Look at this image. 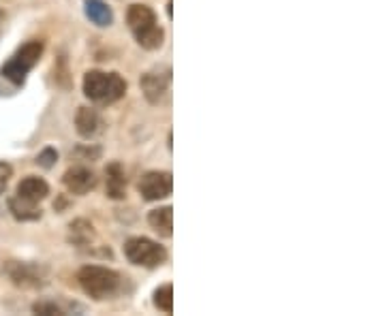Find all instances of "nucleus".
<instances>
[{
  "label": "nucleus",
  "mask_w": 385,
  "mask_h": 316,
  "mask_svg": "<svg viewBox=\"0 0 385 316\" xmlns=\"http://www.w3.org/2000/svg\"><path fill=\"white\" fill-rule=\"evenodd\" d=\"M126 24L139 47L154 52L163 45L165 32L159 26L157 13L148 5H131L126 11Z\"/></svg>",
  "instance_id": "f257e3e1"
},
{
  "label": "nucleus",
  "mask_w": 385,
  "mask_h": 316,
  "mask_svg": "<svg viewBox=\"0 0 385 316\" xmlns=\"http://www.w3.org/2000/svg\"><path fill=\"white\" fill-rule=\"evenodd\" d=\"M84 94L99 105H112L126 94V82L120 73L88 71L84 75Z\"/></svg>",
  "instance_id": "f03ea898"
},
{
  "label": "nucleus",
  "mask_w": 385,
  "mask_h": 316,
  "mask_svg": "<svg viewBox=\"0 0 385 316\" xmlns=\"http://www.w3.org/2000/svg\"><path fill=\"white\" fill-rule=\"evenodd\" d=\"M78 283L86 295L92 299H110L120 289V276L114 269L99 267V265H86L78 271Z\"/></svg>",
  "instance_id": "7ed1b4c3"
},
{
  "label": "nucleus",
  "mask_w": 385,
  "mask_h": 316,
  "mask_svg": "<svg viewBox=\"0 0 385 316\" xmlns=\"http://www.w3.org/2000/svg\"><path fill=\"white\" fill-rule=\"evenodd\" d=\"M43 41L34 39V41H28L26 45H22L11 58L9 62L3 64V68H0V75H3L5 80H9L13 86H22L26 82V75L34 68V64H37L43 56Z\"/></svg>",
  "instance_id": "20e7f679"
},
{
  "label": "nucleus",
  "mask_w": 385,
  "mask_h": 316,
  "mask_svg": "<svg viewBox=\"0 0 385 316\" xmlns=\"http://www.w3.org/2000/svg\"><path fill=\"white\" fill-rule=\"evenodd\" d=\"M124 257L129 259V263L137 265V267H159L165 263L167 259V250L159 241H152L148 237H131L124 243Z\"/></svg>",
  "instance_id": "39448f33"
},
{
  "label": "nucleus",
  "mask_w": 385,
  "mask_h": 316,
  "mask_svg": "<svg viewBox=\"0 0 385 316\" xmlns=\"http://www.w3.org/2000/svg\"><path fill=\"white\" fill-rule=\"evenodd\" d=\"M7 273L11 278V283L22 289H39L48 283V269L37 263L11 261L7 265Z\"/></svg>",
  "instance_id": "423d86ee"
},
{
  "label": "nucleus",
  "mask_w": 385,
  "mask_h": 316,
  "mask_svg": "<svg viewBox=\"0 0 385 316\" xmlns=\"http://www.w3.org/2000/svg\"><path fill=\"white\" fill-rule=\"evenodd\" d=\"M139 195L144 201H161L167 199L173 190V178L169 171H148L142 175L137 184Z\"/></svg>",
  "instance_id": "0eeeda50"
},
{
  "label": "nucleus",
  "mask_w": 385,
  "mask_h": 316,
  "mask_svg": "<svg viewBox=\"0 0 385 316\" xmlns=\"http://www.w3.org/2000/svg\"><path fill=\"white\" fill-rule=\"evenodd\" d=\"M169 86H171V73L169 68L165 71H150L142 77V90L144 96L148 98V103L152 105H161L165 103L167 94H169Z\"/></svg>",
  "instance_id": "6e6552de"
},
{
  "label": "nucleus",
  "mask_w": 385,
  "mask_h": 316,
  "mask_svg": "<svg viewBox=\"0 0 385 316\" xmlns=\"http://www.w3.org/2000/svg\"><path fill=\"white\" fill-rule=\"evenodd\" d=\"M62 182L71 195H88L96 186V175L88 167H71L62 175Z\"/></svg>",
  "instance_id": "1a4fd4ad"
},
{
  "label": "nucleus",
  "mask_w": 385,
  "mask_h": 316,
  "mask_svg": "<svg viewBox=\"0 0 385 316\" xmlns=\"http://www.w3.org/2000/svg\"><path fill=\"white\" fill-rule=\"evenodd\" d=\"M48 195H50L48 182L43 178H37V175H26V178L15 188V197L17 199L34 203V205H39Z\"/></svg>",
  "instance_id": "9d476101"
},
{
  "label": "nucleus",
  "mask_w": 385,
  "mask_h": 316,
  "mask_svg": "<svg viewBox=\"0 0 385 316\" xmlns=\"http://www.w3.org/2000/svg\"><path fill=\"white\" fill-rule=\"evenodd\" d=\"M75 128L84 139H94L103 130V118L99 116L96 110L80 107V112L75 116Z\"/></svg>",
  "instance_id": "9b49d317"
},
{
  "label": "nucleus",
  "mask_w": 385,
  "mask_h": 316,
  "mask_svg": "<svg viewBox=\"0 0 385 316\" xmlns=\"http://www.w3.org/2000/svg\"><path fill=\"white\" fill-rule=\"evenodd\" d=\"M105 186H108V197L110 199H124L126 195V175L124 169L118 163H112L105 169Z\"/></svg>",
  "instance_id": "f8f14e48"
},
{
  "label": "nucleus",
  "mask_w": 385,
  "mask_h": 316,
  "mask_svg": "<svg viewBox=\"0 0 385 316\" xmlns=\"http://www.w3.org/2000/svg\"><path fill=\"white\" fill-rule=\"evenodd\" d=\"M84 11H86V17L99 28H108L114 24V13L108 5L103 3V0H86Z\"/></svg>",
  "instance_id": "ddd939ff"
},
{
  "label": "nucleus",
  "mask_w": 385,
  "mask_h": 316,
  "mask_svg": "<svg viewBox=\"0 0 385 316\" xmlns=\"http://www.w3.org/2000/svg\"><path fill=\"white\" fill-rule=\"evenodd\" d=\"M94 239H96V231H94L92 223H88L84 218H78V220H73L71 225H68V241H71L73 246L84 248V246H90Z\"/></svg>",
  "instance_id": "4468645a"
},
{
  "label": "nucleus",
  "mask_w": 385,
  "mask_h": 316,
  "mask_svg": "<svg viewBox=\"0 0 385 316\" xmlns=\"http://www.w3.org/2000/svg\"><path fill=\"white\" fill-rule=\"evenodd\" d=\"M148 223L150 227L163 235V237H171V229H173V209L167 205V207H159V209H152L150 216H148Z\"/></svg>",
  "instance_id": "2eb2a0df"
},
{
  "label": "nucleus",
  "mask_w": 385,
  "mask_h": 316,
  "mask_svg": "<svg viewBox=\"0 0 385 316\" xmlns=\"http://www.w3.org/2000/svg\"><path fill=\"white\" fill-rule=\"evenodd\" d=\"M9 209H11V214L17 220H37V218H41V209L37 205L28 203V201H22L17 197L9 199Z\"/></svg>",
  "instance_id": "dca6fc26"
},
{
  "label": "nucleus",
  "mask_w": 385,
  "mask_h": 316,
  "mask_svg": "<svg viewBox=\"0 0 385 316\" xmlns=\"http://www.w3.org/2000/svg\"><path fill=\"white\" fill-rule=\"evenodd\" d=\"M154 306L161 312H165V314H171L173 312V287L171 285L159 287L154 291Z\"/></svg>",
  "instance_id": "f3484780"
},
{
  "label": "nucleus",
  "mask_w": 385,
  "mask_h": 316,
  "mask_svg": "<svg viewBox=\"0 0 385 316\" xmlns=\"http://www.w3.org/2000/svg\"><path fill=\"white\" fill-rule=\"evenodd\" d=\"M34 314H41V316H64V310L60 306H56L54 301H39L32 306Z\"/></svg>",
  "instance_id": "a211bd4d"
},
{
  "label": "nucleus",
  "mask_w": 385,
  "mask_h": 316,
  "mask_svg": "<svg viewBox=\"0 0 385 316\" xmlns=\"http://www.w3.org/2000/svg\"><path fill=\"white\" fill-rule=\"evenodd\" d=\"M58 160V152L54 150V148H45L43 152H39V156H37V165L39 167H43V169H50V167H54V163Z\"/></svg>",
  "instance_id": "6ab92c4d"
},
{
  "label": "nucleus",
  "mask_w": 385,
  "mask_h": 316,
  "mask_svg": "<svg viewBox=\"0 0 385 316\" xmlns=\"http://www.w3.org/2000/svg\"><path fill=\"white\" fill-rule=\"evenodd\" d=\"M11 175H13V169L9 163H0V195H3L9 186V180H11Z\"/></svg>",
  "instance_id": "aec40b11"
},
{
  "label": "nucleus",
  "mask_w": 385,
  "mask_h": 316,
  "mask_svg": "<svg viewBox=\"0 0 385 316\" xmlns=\"http://www.w3.org/2000/svg\"><path fill=\"white\" fill-rule=\"evenodd\" d=\"M0 15H3V13H0Z\"/></svg>",
  "instance_id": "412c9836"
}]
</instances>
